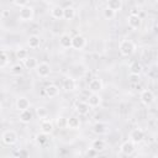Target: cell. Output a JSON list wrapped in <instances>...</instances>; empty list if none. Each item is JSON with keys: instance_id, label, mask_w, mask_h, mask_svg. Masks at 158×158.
<instances>
[{"instance_id": "6da1fadb", "label": "cell", "mask_w": 158, "mask_h": 158, "mask_svg": "<svg viewBox=\"0 0 158 158\" xmlns=\"http://www.w3.org/2000/svg\"><path fill=\"white\" fill-rule=\"evenodd\" d=\"M136 46L131 40H122L118 44V51L121 53V56L123 57H130L135 53Z\"/></svg>"}, {"instance_id": "7a4b0ae2", "label": "cell", "mask_w": 158, "mask_h": 158, "mask_svg": "<svg viewBox=\"0 0 158 158\" xmlns=\"http://www.w3.org/2000/svg\"><path fill=\"white\" fill-rule=\"evenodd\" d=\"M35 17V10L32 6L30 5H26L23 7H20V11H19V19L23 22H28V21H32Z\"/></svg>"}, {"instance_id": "3957f363", "label": "cell", "mask_w": 158, "mask_h": 158, "mask_svg": "<svg viewBox=\"0 0 158 158\" xmlns=\"http://www.w3.org/2000/svg\"><path fill=\"white\" fill-rule=\"evenodd\" d=\"M17 138H19V136H17V133H16L14 130H6V131H4L2 135H1V141H2V143L6 144V146H12V144H15V143L17 142Z\"/></svg>"}, {"instance_id": "277c9868", "label": "cell", "mask_w": 158, "mask_h": 158, "mask_svg": "<svg viewBox=\"0 0 158 158\" xmlns=\"http://www.w3.org/2000/svg\"><path fill=\"white\" fill-rule=\"evenodd\" d=\"M139 99H141V102L143 104V105H146V106H149V105H152L153 102H154V94H153V91L152 90H149V89H144V90H142L141 91V94H139Z\"/></svg>"}, {"instance_id": "5b68a950", "label": "cell", "mask_w": 158, "mask_h": 158, "mask_svg": "<svg viewBox=\"0 0 158 158\" xmlns=\"http://www.w3.org/2000/svg\"><path fill=\"white\" fill-rule=\"evenodd\" d=\"M90 105L88 104V101H83V100H77L75 102H74V110L79 114V115H81V116H85V115H88L89 114V111H90Z\"/></svg>"}, {"instance_id": "8992f818", "label": "cell", "mask_w": 158, "mask_h": 158, "mask_svg": "<svg viewBox=\"0 0 158 158\" xmlns=\"http://www.w3.org/2000/svg\"><path fill=\"white\" fill-rule=\"evenodd\" d=\"M35 70H36V73H37V75H38L40 78H47V77H49V74H51V72H52L51 65H49L47 62H41V63H38V65H37V68H36Z\"/></svg>"}, {"instance_id": "52a82bcc", "label": "cell", "mask_w": 158, "mask_h": 158, "mask_svg": "<svg viewBox=\"0 0 158 158\" xmlns=\"http://www.w3.org/2000/svg\"><path fill=\"white\" fill-rule=\"evenodd\" d=\"M135 151H136V143L132 142L131 139L125 141V142L120 146V152H121L122 154H125V156H131V154L135 153Z\"/></svg>"}, {"instance_id": "ba28073f", "label": "cell", "mask_w": 158, "mask_h": 158, "mask_svg": "<svg viewBox=\"0 0 158 158\" xmlns=\"http://www.w3.org/2000/svg\"><path fill=\"white\" fill-rule=\"evenodd\" d=\"M86 46V38L81 35H77L72 38V48L77 49V51H80L83 49L84 47Z\"/></svg>"}, {"instance_id": "9c48e42d", "label": "cell", "mask_w": 158, "mask_h": 158, "mask_svg": "<svg viewBox=\"0 0 158 158\" xmlns=\"http://www.w3.org/2000/svg\"><path fill=\"white\" fill-rule=\"evenodd\" d=\"M104 88V84H102V80L99 79V78H94L89 81L88 84V89L90 93H100Z\"/></svg>"}, {"instance_id": "30bf717a", "label": "cell", "mask_w": 158, "mask_h": 158, "mask_svg": "<svg viewBox=\"0 0 158 158\" xmlns=\"http://www.w3.org/2000/svg\"><path fill=\"white\" fill-rule=\"evenodd\" d=\"M88 104L90 105L91 109H95V107H99L102 102V98L100 96L99 93H91L89 96H88Z\"/></svg>"}, {"instance_id": "8fae6325", "label": "cell", "mask_w": 158, "mask_h": 158, "mask_svg": "<svg viewBox=\"0 0 158 158\" xmlns=\"http://www.w3.org/2000/svg\"><path fill=\"white\" fill-rule=\"evenodd\" d=\"M30 100L26 98V96H19L15 101V106H16V110L20 112V111H23V110H27L30 109Z\"/></svg>"}, {"instance_id": "7c38bea8", "label": "cell", "mask_w": 158, "mask_h": 158, "mask_svg": "<svg viewBox=\"0 0 158 158\" xmlns=\"http://www.w3.org/2000/svg\"><path fill=\"white\" fill-rule=\"evenodd\" d=\"M128 138H130L132 142H135V143H141V142L143 141V138H144V132H143L141 128H133V130L130 132Z\"/></svg>"}, {"instance_id": "4fadbf2b", "label": "cell", "mask_w": 158, "mask_h": 158, "mask_svg": "<svg viewBox=\"0 0 158 158\" xmlns=\"http://www.w3.org/2000/svg\"><path fill=\"white\" fill-rule=\"evenodd\" d=\"M62 86L65 91H74L77 89V80L73 77H65L63 79Z\"/></svg>"}, {"instance_id": "5bb4252c", "label": "cell", "mask_w": 158, "mask_h": 158, "mask_svg": "<svg viewBox=\"0 0 158 158\" xmlns=\"http://www.w3.org/2000/svg\"><path fill=\"white\" fill-rule=\"evenodd\" d=\"M107 131H109V125L105 123V122L98 121V122H95L94 126H93V132L96 133V135H99V136L107 133Z\"/></svg>"}, {"instance_id": "9a60e30c", "label": "cell", "mask_w": 158, "mask_h": 158, "mask_svg": "<svg viewBox=\"0 0 158 158\" xmlns=\"http://www.w3.org/2000/svg\"><path fill=\"white\" fill-rule=\"evenodd\" d=\"M127 23H128V26H130L131 28L136 30V28H138V27L141 26L142 20H141V17H139L137 14H131V15L127 17Z\"/></svg>"}, {"instance_id": "2e32d148", "label": "cell", "mask_w": 158, "mask_h": 158, "mask_svg": "<svg viewBox=\"0 0 158 158\" xmlns=\"http://www.w3.org/2000/svg\"><path fill=\"white\" fill-rule=\"evenodd\" d=\"M44 94H46V96H48L49 99L57 98L58 94H59V88H58L56 84H48V85L44 88Z\"/></svg>"}, {"instance_id": "e0dca14e", "label": "cell", "mask_w": 158, "mask_h": 158, "mask_svg": "<svg viewBox=\"0 0 158 158\" xmlns=\"http://www.w3.org/2000/svg\"><path fill=\"white\" fill-rule=\"evenodd\" d=\"M41 131L44 132V133H47V135L53 133V131H54V125H53V122H52L51 120L43 118V120L41 121Z\"/></svg>"}, {"instance_id": "ac0fdd59", "label": "cell", "mask_w": 158, "mask_h": 158, "mask_svg": "<svg viewBox=\"0 0 158 158\" xmlns=\"http://www.w3.org/2000/svg\"><path fill=\"white\" fill-rule=\"evenodd\" d=\"M90 147H93L94 149H96L100 153V152L106 149V142L102 138H95V139L91 141V146Z\"/></svg>"}, {"instance_id": "d6986e66", "label": "cell", "mask_w": 158, "mask_h": 158, "mask_svg": "<svg viewBox=\"0 0 158 158\" xmlns=\"http://www.w3.org/2000/svg\"><path fill=\"white\" fill-rule=\"evenodd\" d=\"M63 15H64V7L59 6V5H56L51 9V16L56 20H60L63 19Z\"/></svg>"}, {"instance_id": "ffe728a7", "label": "cell", "mask_w": 158, "mask_h": 158, "mask_svg": "<svg viewBox=\"0 0 158 158\" xmlns=\"http://www.w3.org/2000/svg\"><path fill=\"white\" fill-rule=\"evenodd\" d=\"M27 46H28L30 48H32V49L38 48V47L41 46V38H40V36H37V35H31V36L28 37V40H27Z\"/></svg>"}, {"instance_id": "44dd1931", "label": "cell", "mask_w": 158, "mask_h": 158, "mask_svg": "<svg viewBox=\"0 0 158 158\" xmlns=\"http://www.w3.org/2000/svg\"><path fill=\"white\" fill-rule=\"evenodd\" d=\"M37 65H38V60H37L35 57H30V56H28V57L23 60V67H25L26 69H28V70L36 69Z\"/></svg>"}, {"instance_id": "7402d4cb", "label": "cell", "mask_w": 158, "mask_h": 158, "mask_svg": "<svg viewBox=\"0 0 158 158\" xmlns=\"http://www.w3.org/2000/svg\"><path fill=\"white\" fill-rule=\"evenodd\" d=\"M80 127V120L75 116H70L67 118V128L70 130H78Z\"/></svg>"}, {"instance_id": "603a6c76", "label": "cell", "mask_w": 158, "mask_h": 158, "mask_svg": "<svg viewBox=\"0 0 158 158\" xmlns=\"http://www.w3.org/2000/svg\"><path fill=\"white\" fill-rule=\"evenodd\" d=\"M72 38L73 37H70L68 33H63L59 37V44H60V47H63V48H70L72 47Z\"/></svg>"}, {"instance_id": "cb8c5ba5", "label": "cell", "mask_w": 158, "mask_h": 158, "mask_svg": "<svg viewBox=\"0 0 158 158\" xmlns=\"http://www.w3.org/2000/svg\"><path fill=\"white\" fill-rule=\"evenodd\" d=\"M32 112L30 111V109H27V110H23V111H20V116H19V118H20V121L22 122V123H30L31 122V120H32Z\"/></svg>"}, {"instance_id": "d4e9b609", "label": "cell", "mask_w": 158, "mask_h": 158, "mask_svg": "<svg viewBox=\"0 0 158 158\" xmlns=\"http://www.w3.org/2000/svg\"><path fill=\"white\" fill-rule=\"evenodd\" d=\"M75 17V9L73 6H67L64 7V15H63V19L67 20V21H70Z\"/></svg>"}, {"instance_id": "484cf974", "label": "cell", "mask_w": 158, "mask_h": 158, "mask_svg": "<svg viewBox=\"0 0 158 158\" xmlns=\"http://www.w3.org/2000/svg\"><path fill=\"white\" fill-rule=\"evenodd\" d=\"M107 7L117 12L122 9V0H107Z\"/></svg>"}, {"instance_id": "4316f807", "label": "cell", "mask_w": 158, "mask_h": 158, "mask_svg": "<svg viewBox=\"0 0 158 158\" xmlns=\"http://www.w3.org/2000/svg\"><path fill=\"white\" fill-rule=\"evenodd\" d=\"M15 56H16V58H17L20 62H23V60L28 57V52H27V49H26V48L20 47V48H17V49H16Z\"/></svg>"}, {"instance_id": "83f0119b", "label": "cell", "mask_w": 158, "mask_h": 158, "mask_svg": "<svg viewBox=\"0 0 158 158\" xmlns=\"http://www.w3.org/2000/svg\"><path fill=\"white\" fill-rule=\"evenodd\" d=\"M142 69H143V67H142V64L141 63H138V62H133L131 65H130V73L131 74H141L142 73Z\"/></svg>"}, {"instance_id": "f1b7e54d", "label": "cell", "mask_w": 158, "mask_h": 158, "mask_svg": "<svg viewBox=\"0 0 158 158\" xmlns=\"http://www.w3.org/2000/svg\"><path fill=\"white\" fill-rule=\"evenodd\" d=\"M47 141H48V135H47V133H44V132L41 131L40 133L36 135V142H37V144L44 146V144L47 143Z\"/></svg>"}, {"instance_id": "f546056e", "label": "cell", "mask_w": 158, "mask_h": 158, "mask_svg": "<svg viewBox=\"0 0 158 158\" xmlns=\"http://www.w3.org/2000/svg\"><path fill=\"white\" fill-rule=\"evenodd\" d=\"M9 63H10V57H9V54L2 49V51H1V56H0V68H5Z\"/></svg>"}, {"instance_id": "4dcf8cb0", "label": "cell", "mask_w": 158, "mask_h": 158, "mask_svg": "<svg viewBox=\"0 0 158 158\" xmlns=\"http://www.w3.org/2000/svg\"><path fill=\"white\" fill-rule=\"evenodd\" d=\"M22 72H23V67L21 65V64H14L11 68H10V73L12 74V75H21L22 74Z\"/></svg>"}, {"instance_id": "1f68e13d", "label": "cell", "mask_w": 158, "mask_h": 158, "mask_svg": "<svg viewBox=\"0 0 158 158\" xmlns=\"http://www.w3.org/2000/svg\"><path fill=\"white\" fill-rule=\"evenodd\" d=\"M115 15H116V12H115L114 10H111L110 7H107V6L102 10V16H104L106 20H112V19L115 17Z\"/></svg>"}, {"instance_id": "d6a6232c", "label": "cell", "mask_w": 158, "mask_h": 158, "mask_svg": "<svg viewBox=\"0 0 158 158\" xmlns=\"http://www.w3.org/2000/svg\"><path fill=\"white\" fill-rule=\"evenodd\" d=\"M36 114H37V116L40 117V118H46L47 117V115H48V110L44 107V106H38L37 109H36Z\"/></svg>"}, {"instance_id": "836d02e7", "label": "cell", "mask_w": 158, "mask_h": 158, "mask_svg": "<svg viewBox=\"0 0 158 158\" xmlns=\"http://www.w3.org/2000/svg\"><path fill=\"white\" fill-rule=\"evenodd\" d=\"M128 81H130L131 84H138V83H139V75H138V74H131V73H130Z\"/></svg>"}, {"instance_id": "e575fe53", "label": "cell", "mask_w": 158, "mask_h": 158, "mask_svg": "<svg viewBox=\"0 0 158 158\" xmlns=\"http://www.w3.org/2000/svg\"><path fill=\"white\" fill-rule=\"evenodd\" d=\"M85 156H86V157H96V156H99V152H98L96 149H94L93 147H90V148L86 149Z\"/></svg>"}, {"instance_id": "d590c367", "label": "cell", "mask_w": 158, "mask_h": 158, "mask_svg": "<svg viewBox=\"0 0 158 158\" xmlns=\"http://www.w3.org/2000/svg\"><path fill=\"white\" fill-rule=\"evenodd\" d=\"M28 1L30 0H12L14 5H16L17 7H23V6L28 5Z\"/></svg>"}, {"instance_id": "8d00e7d4", "label": "cell", "mask_w": 158, "mask_h": 158, "mask_svg": "<svg viewBox=\"0 0 158 158\" xmlns=\"http://www.w3.org/2000/svg\"><path fill=\"white\" fill-rule=\"evenodd\" d=\"M57 125L59 126V127H67V118H64V117H58V120H57Z\"/></svg>"}, {"instance_id": "74e56055", "label": "cell", "mask_w": 158, "mask_h": 158, "mask_svg": "<svg viewBox=\"0 0 158 158\" xmlns=\"http://www.w3.org/2000/svg\"><path fill=\"white\" fill-rule=\"evenodd\" d=\"M17 156H20V157H28V156H30V153H28L26 149H23V148H22V149H20V151H19Z\"/></svg>"}, {"instance_id": "f35d334b", "label": "cell", "mask_w": 158, "mask_h": 158, "mask_svg": "<svg viewBox=\"0 0 158 158\" xmlns=\"http://www.w3.org/2000/svg\"><path fill=\"white\" fill-rule=\"evenodd\" d=\"M1 16H2V19H5V17L10 16V11H9V10H2V12H1Z\"/></svg>"}, {"instance_id": "ab89813d", "label": "cell", "mask_w": 158, "mask_h": 158, "mask_svg": "<svg viewBox=\"0 0 158 158\" xmlns=\"http://www.w3.org/2000/svg\"><path fill=\"white\" fill-rule=\"evenodd\" d=\"M157 68H158V60H157Z\"/></svg>"}, {"instance_id": "60d3db41", "label": "cell", "mask_w": 158, "mask_h": 158, "mask_svg": "<svg viewBox=\"0 0 158 158\" xmlns=\"http://www.w3.org/2000/svg\"><path fill=\"white\" fill-rule=\"evenodd\" d=\"M157 1H158V0H157Z\"/></svg>"}]
</instances>
